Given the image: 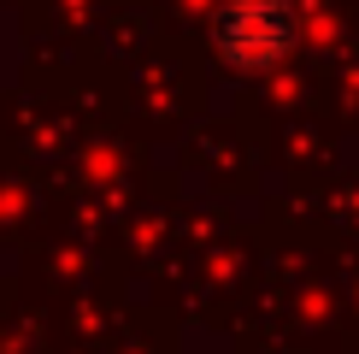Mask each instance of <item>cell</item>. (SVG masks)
Returning a JSON list of instances; mask_svg holds the SVG:
<instances>
[{
	"label": "cell",
	"instance_id": "obj_1",
	"mask_svg": "<svg viewBox=\"0 0 359 354\" xmlns=\"http://www.w3.org/2000/svg\"><path fill=\"white\" fill-rule=\"evenodd\" d=\"M212 36H218L224 65L277 71L294 53V12H289V0H224Z\"/></svg>",
	"mask_w": 359,
	"mask_h": 354
}]
</instances>
